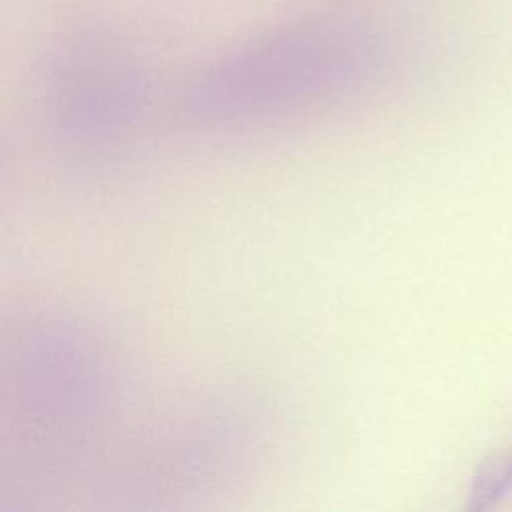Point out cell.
Here are the masks:
<instances>
[{
    "label": "cell",
    "instance_id": "cell-1",
    "mask_svg": "<svg viewBox=\"0 0 512 512\" xmlns=\"http://www.w3.org/2000/svg\"><path fill=\"white\" fill-rule=\"evenodd\" d=\"M512 494V444L480 464L468 492V508L490 510Z\"/></svg>",
    "mask_w": 512,
    "mask_h": 512
}]
</instances>
